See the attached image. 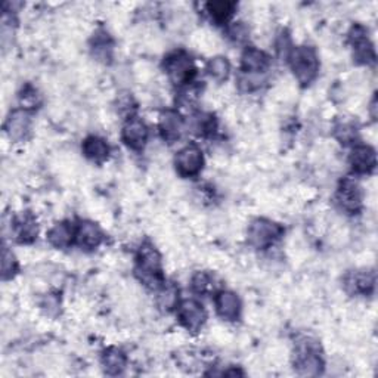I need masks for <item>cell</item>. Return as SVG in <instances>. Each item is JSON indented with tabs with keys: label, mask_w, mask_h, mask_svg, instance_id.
Segmentation results:
<instances>
[{
	"label": "cell",
	"mask_w": 378,
	"mask_h": 378,
	"mask_svg": "<svg viewBox=\"0 0 378 378\" xmlns=\"http://www.w3.org/2000/svg\"><path fill=\"white\" fill-rule=\"evenodd\" d=\"M207 71L210 77L216 82H225L231 74V64L226 56H214L209 61Z\"/></svg>",
	"instance_id": "obj_23"
},
{
	"label": "cell",
	"mask_w": 378,
	"mask_h": 378,
	"mask_svg": "<svg viewBox=\"0 0 378 378\" xmlns=\"http://www.w3.org/2000/svg\"><path fill=\"white\" fill-rule=\"evenodd\" d=\"M117 108L121 114H129L132 109H135V99L130 93H124L117 99Z\"/></svg>",
	"instance_id": "obj_29"
},
{
	"label": "cell",
	"mask_w": 378,
	"mask_h": 378,
	"mask_svg": "<svg viewBox=\"0 0 378 378\" xmlns=\"http://www.w3.org/2000/svg\"><path fill=\"white\" fill-rule=\"evenodd\" d=\"M18 271V260L15 256L12 255V251L8 247H3V253H2V275L3 280H12L14 275Z\"/></svg>",
	"instance_id": "obj_25"
},
{
	"label": "cell",
	"mask_w": 378,
	"mask_h": 378,
	"mask_svg": "<svg viewBox=\"0 0 378 378\" xmlns=\"http://www.w3.org/2000/svg\"><path fill=\"white\" fill-rule=\"evenodd\" d=\"M191 285L192 288L195 289V292L198 294H207V293H211L214 289V278L207 273V272H197L192 280H191Z\"/></svg>",
	"instance_id": "obj_24"
},
{
	"label": "cell",
	"mask_w": 378,
	"mask_h": 378,
	"mask_svg": "<svg viewBox=\"0 0 378 378\" xmlns=\"http://www.w3.org/2000/svg\"><path fill=\"white\" fill-rule=\"evenodd\" d=\"M148 137L149 130L144 120L137 117H129L128 121L124 123L121 129V141L128 148L133 151L144 149L148 142Z\"/></svg>",
	"instance_id": "obj_7"
},
{
	"label": "cell",
	"mask_w": 378,
	"mask_h": 378,
	"mask_svg": "<svg viewBox=\"0 0 378 378\" xmlns=\"http://www.w3.org/2000/svg\"><path fill=\"white\" fill-rule=\"evenodd\" d=\"M14 232L15 238L21 244H31L37 238V234H39V225H37L31 214L25 213L15 219Z\"/></svg>",
	"instance_id": "obj_17"
},
{
	"label": "cell",
	"mask_w": 378,
	"mask_h": 378,
	"mask_svg": "<svg viewBox=\"0 0 378 378\" xmlns=\"http://www.w3.org/2000/svg\"><path fill=\"white\" fill-rule=\"evenodd\" d=\"M236 5L232 2H211L207 3V12L210 14L211 20L218 24L228 22L229 18L234 15Z\"/></svg>",
	"instance_id": "obj_22"
},
{
	"label": "cell",
	"mask_w": 378,
	"mask_h": 378,
	"mask_svg": "<svg viewBox=\"0 0 378 378\" xmlns=\"http://www.w3.org/2000/svg\"><path fill=\"white\" fill-rule=\"evenodd\" d=\"M375 278L374 273L370 272H356L350 273L346 278V288L350 293L356 294H368L374 289Z\"/></svg>",
	"instance_id": "obj_18"
},
{
	"label": "cell",
	"mask_w": 378,
	"mask_h": 378,
	"mask_svg": "<svg viewBox=\"0 0 378 378\" xmlns=\"http://www.w3.org/2000/svg\"><path fill=\"white\" fill-rule=\"evenodd\" d=\"M75 241L84 250H95L104 241V234L93 222H82L75 231Z\"/></svg>",
	"instance_id": "obj_14"
},
{
	"label": "cell",
	"mask_w": 378,
	"mask_h": 378,
	"mask_svg": "<svg viewBox=\"0 0 378 378\" xmlns=\"http://www.w3.org/2000/svg\"><path fill=\"white\" fill-rule=\"evenodd\" d=\"M75 229L70 222H59L54 225L47 232V241L55 248H67L75 239Z\"/></svg>",
	"instance_id": "obj_15"
},
{
	"label": "cell",
	"mask_w": 378,
	"mask_h": 378,
	"mask_svg": "<svg viewBox=\"0 0 378 378\" xmlns=\"http://www.w3.org/2000/svg\"><path fill=\"white\" fill-rule=\"evenodd\" d=\"M157 303L162 310H166V312H170L178 308L181 303L179 288L173 282H162L157 294Z\"/></svg>",
	"instance_id": "obj_20"
},
{
	"label": "cell",
	"mask_w": 378,
	"mask_h": 378,
	"mask_svg": "<svg viewBox=\"0 0 378 378\" xmlns=\"http://www.w3.org/2000/svg\"><path fill=\"white\" fill-rule=\"evenodd\" d=\"M284 229L281 225L269 219H256L250 223L247 229V238L251 247L263 250L269 248L276 239H280Z\"/></svg>",
	"instance_id": "obj_3"
},
{
	"label": "cell",
	"mask_w": 378,
	"mask_h": 378,
	"mask_svg": "<svg viewBox=\"0 0 378 378\" xmlns=\"http://www.w3.org/2000/svg\"><path fill=\"white\" fill-rule=\"evenodd\" d=\"M350 166L356 173L367 174L375 169L377 165V156L375 149L370 145H356L351 149L350 157Z\"/></svg>",
	"instance_id": "obj_11"
},
{
	"label": "cell",
	"mask_w": 378,
	"mask_h": 378,
	"mask_svg": "<svg viewBox=\"0 0 378 378\" xmlns=\"http://www.w3.org/2000/svg\"><path fill=\"white\" fill-rule=\"evenodd\" d=\"M128 358L117 347H109L103 355V367L111 375H119L126 370Z\"/></svg>",
	"instance_id": "obj_19"
},
{
	"label": "cell",
	"mask_w": 378,
	"mask_h": 378,
	"mask_svg": "<svg viewBox=\"0 0 378 378\" xmlns=\"http://www.w3.org/2000/svg\"><path fill=\"white\" fill-rule=\"evenodd\" d=\"M20 100H21V105L25 111H29L31 108H37L40 105V93L36 91V87L33 86H27L24 87V91L21 92L20 95Z\"/></svg>",
	"instance_id": "obj_26"
},
{
	"label": "cell",
	"mask_w": 378,
	"mask_h": 378,
	"mask_svg": "<svg viewBox=\"0 0 378 378\" xmlns=\"http://www.w3.org/2000/svg\"><path fill=\"white\" fill-rule=\"evenodd\" d=\"M335 137L342 144H350L356 139V128L351 123H342L335 128Z\"/></svg>",
	"instance_id": "obj_27"
},
{
	"label": "cell",
	"mask_w": 378,
	"mask_h": 378,
	"mask_svg": "<svg viewBox=\"0 0 378 378\" xmlns=\"http://www.w3.org/2000/svg\"><path fill=\"white\" fill-rule=\"evenodd\" d=\"M31 129V119L29 111L15 109L12 111L5 123V130L10 141L20 142L27 137Z\"/></svg>",
	"instance_id": "obj_9"
},
{
	"label": "cell",
	"mask_w": 378,
	"mask_h": 378,
	"mask_svg": "<svg viewBox=\"0 0 378 378\" xmlns=\"http://www.w3.org/2000/svg\"><path fill=\"white\" fill-rule=\"evenodd\" d=\"M174 167L182 178H195L204 167V156L197 145H186L174 157Z\"/></svg>",
	"instance_id": "obj_4"
},
{
	"label": "cell",
	"mask_w": 378,
	"mask_h": 378,
	"mask_svg": "<svg viewBox=\"0 0 378 378\" xmlns=\"http://www.w3.org/2000/svg\"><path fill=\"white\" fill-rule=\"evenodd\" d=\"M92 52L98 61L107 62L112 55L111 37L105 31H98L92 40Z\"/></svg>",
	"instance_id": "obj_21"
},
{
	"label": "cell",
	"mask_w": 378,
	"mask_h": 378,
	"mask_svg": "<svg viewBox=\"0 0 378 378\" xmlns=\"http://www.w3.org/2000/svg\"><path fill=\"white\" fill-rule=\"evenodd\" d=\"M136 272L145 285L151 288L162 285V257L153 244L145 243L137 251Z\"/></svg>",
	"instance_id": "obj_1"
},
{
	"label": "cell",
	"mask_w": 378,
	"mask_h": 378,
	"mask_svg": "<svg viewBox=\"0 0 378 378\" xmlns=\"http://www.w3.org/2000/svg\"><path fill=\"white\" fill-rule=\"evenodd\" d=\"M229 37L236 43L244 42L248 37V29L245 27V24L244 22H234L229 27Z\"/></svg>",
	"instance_id": "obj_28"
},
{
	"label": "cell",
	"mask_w": 378,
	"mask_h": 378,
	"mask_svg": "<svg viewBox=\"0 0 378 378\" xmlns=\"http://www.w3.org/2000/svg\"><path fill=\"white\" fill-rule=\"evenodd\" d=\"M289 67H292L296 79L301 84H310L318 77L319 73V58L317 50L312 46H297L293 47L288 55Z\"/></svg>",
	"instance_id": "obj_2"
},
{
	"label": "cell",
	"mask_w": 378,
	"mask_h": 378,
	"mask_svg": "<svg viewBox=\"0 0 378 378\" xmlns=\"http://www.w3.org/2000/svg\"><path fill=\"white\" fill-rule=\"evenodd\" d=\"M269 64V55L257 47H247L241 56V68L245 74H263Z\"/></svg>",
	"instance_id": "obj_13"
},
{
	"label": "cell",
	"mask_w": 378,
	"mask_h": 378,
	"mask_svg": "<svg viewBox=\"0 0 378 378\" xmlns=\"http://www.w3.org/2000/svg\"><path fill=\"white\" fill-rule=\"evenodd\" d=\"M158 129H160L162 139L169 144H173L178 141L183 133V129H185L183 119L176 111H170V109L165 111L160 116Z\"/></svg>",
	"instance_id": "obj_10"
},
{
	"label": "cell",
	"mask_w": 378,
	"mask_h": 378,
	"mask_svg": "<svg viewBox=\"0 0 378 378\" xmlns=\"http://www.w3.org/2000/svg\"><path fill=\"white\" fill-rule=\"evenodd\" d=\"M178 315L185 328L192 333L203 328L207 321V312L204 306L195 298H186L181 301L178 306Z\"/></svg>",
	"instance_id": "obj_6"
},
{
	"label": "cell",
	"mask_w": 378,
	"mask_h": 378,
	"mask_svg": "<svg viewBox=\"0 0 378 378\" xmlns=\"http://www.w3.org/2000/svg\"><path fill=\"white\" fill-rule=\"evenodd\" d=\"M362 201L363 197L361 186L350 179L345 181L335 194L337 206L347 214L358 213L362 207Z\"/></svg>",
	"instance_id": "obj_8"
},
{
	"label": "cell",
	"mask_w": 378,
	"mask_h": 378,
	"mask_svg": "<svg viewBox=\"0 0 378 378\" xmlns=\"http://www.w3.org/2000/svg\"><path fill=\"white\" fill-rule=\"evenodd\" d=\"M165 71L174 84H185L191 80L194 74V62L186 52L179 50L165 59Z\"/></svg>",
	"instance_id": "obj_5"
},
{
	"label": "cell",
	"mask_w": 378,
	"mask_h": 378,
	"mask_svg": "<svg viewBox=\"0 0 378 378\" xmlns=\"http://www.w3.org/2000/svg\"><path fill=\"white\" fill-rule=\"evenodd\" d=\"M82 149H83L84 157L96 162V165H100V162L107 161V158L109 157V146L107 141L104 139V137L96 136V135L87 136L83 141Z\"/></svg>",
	"instance_id": "obj_16"
},
{
	"label": "cell",
	"mask_w": 378,
	"mask_h": 378,
	"mask_svg": "<svg viewBox=\"0 0 378 378\" xmlns=\"http://www.w3.org/2000/svg\"><path fill=\"white\" fill-rule=\"evenodd\" d=\"M214 305H216L218 315L225 321H235L241 313V300L234 292L223 289V292L218 293Z\"/></svg>",
	"instance_id": "obj_12"
}]
</instances>
